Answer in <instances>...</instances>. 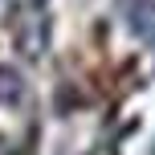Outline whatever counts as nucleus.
Wrapping results in <instances>:
<instances>
[{"label": "nucleus", "mask_w": 155, "mask_h": 155, "mask_svg": "<svg viewBox=\"0 0 155 155\" xmlns=\"http://www.w3.org/2000/svg\"><path fill=\"white\" fill-rule=\"evenodd\" d=\"M25 90H21V74L8 70V65H0V102L4 106H21Z\"/></svg>", "instance_id": "1"}]
</instances>
